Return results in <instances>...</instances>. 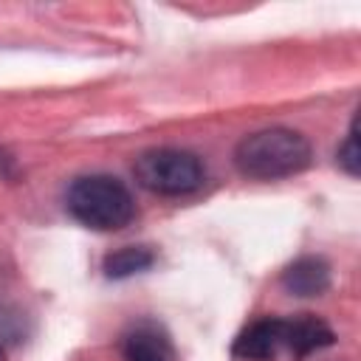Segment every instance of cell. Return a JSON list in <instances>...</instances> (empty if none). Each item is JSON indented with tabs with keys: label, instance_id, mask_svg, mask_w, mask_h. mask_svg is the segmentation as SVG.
<instances>
[{
	"label": "cell",
	"instance_id": "4",
	"mask_svg": "<svg viewBox=\"0 0 361 361\" xmlns=\"http://www.w3.org/2000/svg\"><path fill=\"white\" fill-rule=\"evenodd\" d=\"M336 341V333L327 322L313 313H299L293 319H282V350L293 358H307Z\"/></svg>",
	"mask_w": 361,
	"mask_h": 361
},
{
	"label": "cell",
	"instance_id": "8",
	"mask_svg": "<svg viewBox=\"0 0 361 361\" xmlns=\"http://www.w3.org/2000/svg\"><path fill=\"white\" fill-rule=\"evenodd\" d=\"M155 262V254L152 248L147 245H121L116 251H110L102 262V271L107 279H127V276H135L147 268H152Z\"/></svg>",
	"mask_w": 361,
	"mask_h": 361
},
{
	"label": "cell",
	"instance_id": "6",
	"mask_svg": "<svg viewBox=\"0 0 361 361\" xmlns=\"http://www.w3.org/2000/svg\"><path fill=\"white\" fill-rule=\"evenodd\" d=\"M282 288L293 296H322L330 288V265L322 257H299L282 271Z\"/></svg>",
	"mask_w": 361,
	"mask_h": 361
},
{
	"label": "cell",
	"instance_id": "7",
	"mask_svg": "<svg viewBox=\"0 0 361 361\" xmlns=\"http://www.w3.org/2000/svg\"><path fill=\"white\" fill-rule=\"evenodd\" d=\"M121 353L124 361H172L166 336L152 324H138L133 333H127Z\"/></svg>",
	"mask_w": 361,
	"mask_h": 361
},
{
	"label": "cell",
	"instance_id": "9",
	"mask_svg": "<svg viewBox=\"0 0 361 361\" xmlns=\"http://www.w3.org/2000/svg\"><path fill=\"white\" fill-rule=\"evenodd\" d=\"M336 158H338L341 169H344L350 178H358V172H361V152H358V116H353V121H350V133H347L344 144L338 147Z\"/></svg>",
	"mask_w": 361,
	"mask_h": 361
},
{
	"label": "cell",
	"instance_id": "3",
	"mask_svg": "<svg viewBox=\"0 0 361 361\" xmlns=\"http://www.w3.org/2000/svg\"><path fill=\"white\" fill-rule=\"evenodd\" d=\"M135 180L155 195H189L203 183V164L189 149H147L133 164Z\"/></svg>",
	"mask_w": 361,
	"mask_h": 361
},
{
	"label": "cell",
	"instance_id": "2",
	"mask_svg": "<svg viewBox=\"0 0 361 361\" xmlns=\"http://www.w3.org/2000/svg\"><path fill=\"white\" fill-rule=\"evenodd\" d=\"M65 206L82 226L96 231H118L135 214V200L130 189L113 175L76 178L68 189Z\"/></svg>",
	"mask_w": 361,
	"mask_h": 361
},
{
	"label": "cell",
	"instance_id": "5",
	"mask_svg": "<svg viewBox=\"0 0 361 361\" xmlns=\"http://www.w3.org/2000/svg\"><path fill=\"white\" fill-rule=\"evenodd\" d=\"M282 353V319H257L234 338V355L245 361H274Z\"/></svg>",
	"mask_w": 361,
	"mask_h": 361
},
{
	"label": "cell",
	"instance_id": "1",
	"mask_svg": "<svg viewBox=\"0 0 361 361\" xmlns=\"http://www.w3.org/2000/svg\"><path fill=\"white\" fill-rule=\"evenodd\" d=\"M310 141L288 127L257 130L234 147V164L245 178L254 180H279L299 175L310 166Z\"/></svg>",
	"mask_w": 361,
	"mask_h": 361
},
{
	"label": "cell",
	"instance_id": "11",
	"mask_svg": "<svg viewBox=\"0 0 361 361\" xmlns=\"http://www.w3.org/2000/svg\"><path fill=\"white\" fill-rule=\"evenodd\" d=\"M0 166H3V158H0Z\"/></svg>",
	"mask_w": 361,
	"mask_h": 361
},
{
	"label": "cell",
	"instance_id": "10",
	"mask_svg": "<svg viewBox=\"0 0 361 361\" xmlns=\"http://www.w3.org/2000/svg\"><path fill=\"white\" fill-rule=\"evenodd\" d=\"M0 361H6V353H3V347H0Z\"/></svg>",
	"mask_w": 361,
	"mask_h": 361
}]
</instances>
